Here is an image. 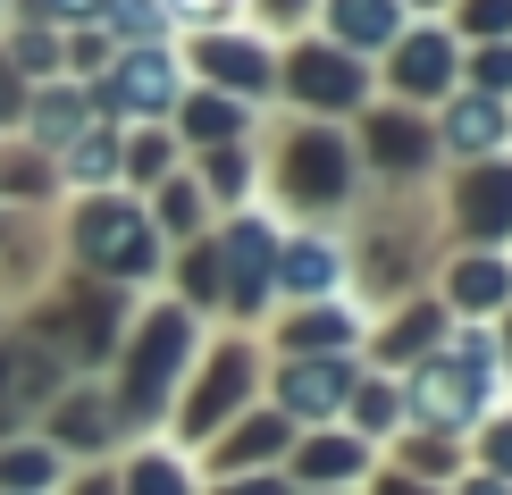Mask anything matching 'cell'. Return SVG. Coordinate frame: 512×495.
<instances>
[{
    "instance_id": "35",
    "label": "cell",
    "mask_w": 512,
    "mask_h": 495,
    "mask_svg": "<svg viewBox=\"0 0 512 495\" xmlns=\"http://www.w3.org/2000/svg\"><path fill=\"white\" fill-rule=\"evenodd\" d=\"M0 118H17V68L0 59Z\"/></svg>"
},
{
    "instance_id": "1",
    "label": "cell",
    "mask_w": 512,
    "mask_h": 495,
    "mask_svg": "<svg viewBox=\"0 0 512 495\" xmlns=\"http://www.w3.org/2000/svg\"><path fill=\"white\" fill-rule=\"evenodd\" d=\"M496 395V370H487V344H462V361H420L412 378V412L420 420H462Z\"/></svg>"
},
{
    "instance_id": "38",
    "label": "cell",
    "mask_w": 512,
    "mask_h": 495,
    "mask_svg": "<svg viewBox=\"0 0 512 495\" xmlns=\"http://www.w3.org/2000/svg\"><path fill=\"white\" fill-rule=\"evenodd\" d=\"M261 9H269V17H294V9H311V0H261Z\"/></svg>"
},
{
    "instance_id": "21",
    "label": "cell",
    "mask_w": 512,
    "mask_h": 495,
    "mask_svg": "<svg viewBox=\"0 0 512 495\" xmlns=\"http://www.w3.org/2000/svg\"><path fill=\"white\" fill-rule=\"evenodd\" d=\"M370 152L395 160V168H412L420 152H429V135H420V126H403V118H387V126H370Z\"/></svg>"
},
{
    "instance_id": "37",
    "label": "cell",
    "mask_w": 512,
    "mask_h": 495,
    "mask_svg": "<svg viewBox=\"0 0 512 495\" xmlns=\"http://www.w3.org/2000/svg\"><path fill=\"white\" fill-rule=\"evenodd\" d=\"M462 495H512L504 479H471V487H462Z\"/></svg>"
},
{
    "instance_id": "10",
    "label": "cell",
    "mask_w": 512,
    "mask_h": 495,
    "mask_svg": "<svg viewBox=\"0 0 512 495\" xmlns=\"http://www.w3.org/2000/svg\"><path fill=\"white\" fill-rule=\"evenodd\" d=\"M504 135H512V118H504L496 93H462L454 110H445V143H454V152H496Z\"/></svg>"
},
{
    "instance_id": "17",
    "label": "cell",
    "mask_w": 512,
    "mask_h": 495,
    "mask_svg": "<svg viewBox=\"0 0 512 495\" xmlns=\"http://www.w3.org/2000/svg\"><path fill=\"white\" fill-rule=\"evenodd\" d=\"M454 303L462 311H504L512 303V269L504 261H462L454 269Z\"/></svg>"
},
{
    "instance_id": "34",
    "label": "cell",
    "mask_w": 512,
    "mask_h": 495,
    "mask_svg": "<svg viewBox=\"0 0 512 495\" xmlns=\"http://www.w3.org/2000/svg\"><path fill=\"white\" fill-rule=\"evenodd\" d=\"M487 462H496V470H512V420L496 428V437H487Z\"/></svg>"
},
{
    "instance_id": "29",
    "label": "cell",
    "mask_w": 512,
    "mask_h": 495,
    "mask_svg": "<svg viewBox=\"0 0 512 495\" xmlns=\"http://www.w3.org/2000/svg\"><path fill=\"white\" fill-rule=\"evenodd\" d=\"M252 185V168L236 160V152H219V160H210V193H244Z\"/></svg>"
},
{
    "instance_id": "7",
    "label": "cell",
    "mask_w": 512,
    "mask_h": 495,
    "mask_svg": "<svg viewBox=\"0 0 512 495\" xmlns=\"http://www.w3.org/2000/svg\"><path fill=\"white\" fill-rule=\"evenodd\" d=\"M328 34L336 51H387V42L403 34V0H328Z\"/></svg>"
},
{
    "instance_id": "11",
    "label": "cell",
    "mask_w": 512,
    "mask_h": 495,
    "mask_svg": "<svg viewBox=\"0 0 512 495\" xmlns=\"http://www.w3.org/2000/svg\"><path fill=\"white\" fill-rule=\"evenodd\" d=\"M345 395H353L345 361H303V370H286V403L294 412H336Z\"/></svg>"
},
{
    "instance_id": "31",
    "label": "cell",
    "mask_w": 512,
    "mask_h": 495,
    "mask_svg": "<svg viewBox=\"0 0 512 495\" xmlns=\"http://www.w3.org/2000/svg\"><path fill=\"white\" fill-rule=\"evenodd\" d=\"M168 17H194V26H210V17H227V0H160Z\"/></svg>"
},
{
    "instance_id": "20",
    "label": "cell",
    "mask_w": 512,
    "mask_h": 495,
    "mask_svg": "<svg viewBox=\"0 0 512 495\" xmlns=\"http://www.w3.org/2000/svg\"><path fill=\"white\" fill-rule=\"evenodd\" d=\"M118 160H126V143H118V135H84V143H76V185H110V177H118Z\"/></svg>"
},
{
    "instance_id": "24",
    "label": "cell",
    "mask_w": 512,
    "mask_h": 495,
    "mask_svg": "<svg viewBox=\"0 0 512 495\" xmlns=\"http://www.w3.org/2000/svg\"><path fill=\"white\" fill-rule=\"evenodd\" d=\"M135 495H194V487H185V470L168 462V454H143L135 462Z\"/></svg>"
},
{
    "instance_id": "23",
    "label": "cell",
    "mask_w": 512,
    "mask_h": 495,
    "mask_svg": "<svg viewBox=\"0 0 512 495\" xmlns=\"http://www.w3.org/2000/svg\"><path fill=\"white\" fill-rule=\"evenodd\" d=\"M353 336V311H311V319H294V344H311V353H328V344H345Z\"/></svg>"
},
{
    "instance_id": "12",
    "label": "cell",
    "mask_w": 512,
    "mask_h": 495,
    "mask_svg": "<svg viewBox=\"0 0 512 495\" xmlns=\"http://www.w3.org/2000/svg\"><path fill=\"white\" fill-rule=\"evenodd\" d=\"M101 26H110L118 42H126V51H152V42L168 34V9H160V0H101Z\"/></svg>"
},
{
    "instance_id": "25",
    "label": "cell",
    "mask_w": 512,
    "mask_h": 495,
    "mask_svg": "<svg viewBox=\"0 0 512 495\" xmlns=\"http://www.w3.org/2000/svg\"><path fill=\"white\" fill-rule=\"evenodd\" d=\"M277 437H286V420H252V428H236V445H227V462H261V454H277Z\"/></svg>"
},
{
    "instance_id": "5",
    "label": "cell",
    "mask_w": 512,
    "mask_h": 495,
    "mask_svg": "<svg viewBox=\"0 0 512 495\" xmlns=\"http://www.w3.org/2000/svg\"><path fill=\"white\" fill-rule=\"evenodd\" d=\"M269 277H277V227L269 219L227 227V294H236V311H261Z\"/></svg>"
},
{
    "instance_id": "39",
    "label": "cell",
    "mask_w": 512,
    "mask_h": 495,
    "mask_svg": "<svg viewBox=\"0 0 512 495\" xmlns=\"http://www.w3.org/2000/svg\"><path fill=\"white\" fill-rule=\"evenodd\" d=\"M412 9H437V0H412Z\"/></svg>"
},
{
    "instance_id": "27",
    "label": "cell",
    "mask_w": 512,
    "mask_h": 495,
    "mask_svg": "<svg viewBox=\"0 0 512 495\" xmlns=\"http://www.w3.org/2000/svg\"><path fill=\"white\" fill-rule=\"evenodd\" d=\"M51 479V454H9L0 462V487H42Z\"/></svg>"
},
{
    "instance_id": "8",
    "label": "cell",
    "mask_w": 512,
    "mask_h": 495,
    "mask_svg": "<svg viewBox=\"0 0 512 495\" xmlns=\"http://www.w3.org/2000/svg\"><path fill=\"white\" fill-rule=\"evenodd\" d=\"M445 76H454V42H445L437 26L395 34V84H403V93H437Z\"/></svg>"
},
{
    "instance_id": "9",
    "label": "cell",
    "mask_w": 512,
    "mask_h": 495,
    "mask_svg": "<svg viewBox=\"0 0 512 495\" xmlns=\"http://www.w3.org/2000/svg\"><path fill=\"white\" fill-rule=\"evenodd\" d=\"M462 227H471L479 244L512 235V168H479V177L462 185Z\"/></svg>"
},
{
    "instance_id": "15",
    "label": "cell",
    "mask_w": 512,
    "mask_h": 495,
    "mask_svg": "<svg viewBox=\"0 0 512 495\" xmlns=\"http://www.w3.org/2000/svg\"><path fill=\"white\" fill-rule=\"evenodd\" d=\"M244 118H252V101H244V93H194V110H185V135H194V143H227V135H244Z\"/></svg>"
},
{
    "instance_id": "3",
    "label": "cell",
    "mask_w": 512,
    "mask_h": 495,
    "mask_svg": "<svg viewBox=\"0 0 512 495\" xmlns=\"http://www.w3.org/2000/svg\"><path fill=\"white\" fill-rule=\"evenodd\" d=\"M84 261H101V269H118V277H135L143 261H152V244H143V210H126V202H93L84 210Z\"/></svg>"
},
{
    "instance_id": "22",
    "label": "cell",
    "mask_w": 512,
    "mask_h": 495,
    "mask_svg": "<svg viewBox=\"0 0 512 495\" xmlns=\"http://www.w3.org/2000/svg\"><path fill=\"white\" fill-rule=\"evenodd\" d=\"M303 470H311V479H353V470H361V445H345V437H319L311 454H303Z\"/></svg>"
},
{
    "instance_id": "18",
    "label": "cell",
    "mask_w": 512,
    "mask_h": 495,
    "mask_svg": "<svg viewBox=\"0 0 512 495\" xmlns=\"http://www.w3.org/2000/svg\"><path fill=\"white\" fill-rule=\"evenodd\" d=\"M76 126H84V93H76V84H51V93H34V135H42V143H68Z\"/></svg>"
},
{
    "instance_id": "4",
    "label": "cell",
    "mask_w": 512,
    "mask_h": 495,
    "mask_svg": "<svg viewBox=\"0 0 512 495\" xmlns=\"http://www.w3.org/2000/svg\"><path fill=\"white\" fill-rule=\"evenodd\" d=\"M286 84L311 101V110H353V101H361V59H353V51H328V42H311V51L286 59Z\"/></svg>"
},
{
    "instance_id": "28",
    "label": "cell",
    "mask_w": 512,
    "mask_h": 495,
    "mask_svg": "<svg viewBox=\"0 0 512 495\" xmlns=\"http://www.w3.org/2000/svg\"><path fill=\"white\" fill-rule=\"evenodd\" d=\"M26 9L42 17V26H76V17H93L101 0H26Z\"/></svg>"
},
{
    "instance_id": "2",
    "label": "cell",
    "mask_w": 512,
    "mask_h": 495,
    "mask_svg": "<svg viewBox=\"0 0 512 495\" xmlns=\"http://www.w3.org/2000/svg\"><path fill=\"white\" fill-rule=\"evenodd\" d=\"M101 101H110L118 118H160V110H177V59L160 51H126L110 76H101Z\"/></svg>"
},
{
    "instance_id": "26",
    "label": "cell",
    "mask_w": 512,
    "mask_h": 495,
    "mask_svg": "<svg viewBox=\"0 0 512 495\" xmlns=\"http://www.w3.org/2000/svg\"><path fill=\"white\" fill-rule=\"evenodd\" d=\"M462 26H471L479 42H496V34L512 26V0H471V9H462Z\"/></svg>"
},
{
    "instance_id": "33",
    "label": "cell",
    "mask_w": 512,
    "mask_h": 495,
    "mask_svg": "<svg viewBox=\"0 0 512 495\" xmlns=\"http://www.w3.org/2000/svg\"><path fill=\"white\" fill-rule=\"evenodd\" d=\"M479 84L496 93V84H512V51H479Z\"/></svg>"
},
{
    "instance_id": "16",
    "label": "cell",
    "mask_w": 512,
    "mask_h": 495,
    "mask_svg": "<svg viewBox=\"0 0 512 495\" xmlns=\"http://www.w3.org/2000/svg\"><path fill=\"white\" fill-rule=\"evenodd\" d=\"M202 59H210V68H219L227 84H244V93H261V84L277 76L261 42H227V34H210V42H202Z\"/></svg>"
},
{
    "instance_id": "14",
    "label": "cell",
    "mask_w": 512,
    "mask_h": 495,
    "mask_svg": "<svg viewBox=\"0 0 512 495\" xmlns=\"http://www.w3.org/2000/svg\"><path fill=\"white\" fill-rule=\"evenodd\" d=\"M244 386H252V353H244V344H227V353L210 361V386H202V403H194V428H210L227 403L244 395Z\"/></svg>"
},
{
    "instance_id": "13",
    "label": "cell",
    "mask_w": 512,
    "mask_h": 495,
    "mask_svg": "<svg viewBox=\"0 0 512 495\" xmlns=\"http://www.w3.org/2000/svg\"><path fill=\"white\" fill-rule=\"evenodd\" d=\"M294 193H319V202H336V193H345V152H336L328 135H303L294 143Z\"/></svg>"
},
{
    "instance_id": "36",
    "label": "cell",
    "mask_w": 512,
    "mask_h": 495,
    "mask_svg": "<svg viewBox=\"0 0 512 495\" xmlns=\"http://www.w3.org/2000/svg\"><path fill=\"white\" fill-rule=\"evenodd\" d=\"M227 495H286V487H277V479H252V487H227Z\"/></svg>"
},
{
    "instance_id": "40",
    "label": "cell",
    "mask_w": 512,
    "mask_h": 495,
    "mask_svg": "<svg viewBox=\"0 0 512 495\" xmlns=\"http://www.w3.org/2000/svg\"><path fill=\"white\" fill-rule=\"evenodd\" d=\"M395 495H420V487H395Z\"/></svg>"
},
{
    "instance_id": "19",
    "label": "cell",
    "mask_w": 512,
    "mask_h": 495,
    "mask_svg": "<svg viewBox=\"0 0 512 495\" xmlns=\"http://www.w3.org/2000/svg\"><path fill=\"white\" fill-rule=\"evenodd\" d=\"M286 286L328 294V286H336V252H328V244H294V252H286Z\"/></svg>"
},
{
    "instance_id": "6",
    "label": "cell",
    "mask_w": 512,
    "mask_h": 495,
    "mask_svg": "<svg viewBox=\"0 0 512 495\" xmlns=\"http://www.w3.org/2000/svg\"><path fill=\"white\" fill-rule=\"evenodd\" d=\"M177 361H185V319L177 311H160V319H143V336H135V361H126V395L135 403H160L168 395V378H177Z\"/></svg>"
},
{
    "instance_id": "30",
    "label": "cell",
    "mask_w": 512,
    "mask_h": 495,
    "mask_svg": "<svg viewBox=\"0 0 512 495\" xmlns=\"http://www.w3.org/2000/svg\"><path fill=\"white\" fill-rule=\"evenodd\" d=\"M135 177H168V143H160V135L135 143Z\"/></svg>"
},
{
    "instance_id": "32",
    "label": "cell",
    "mask_w": 512,
    "mask_h": 495,
    "mask_svg": "<svg viewBox=\"0 0 512 495\" xmlns=\"http://www.w3.org/2000/svg\"><path fill=\"white\" fill-rule=\"evenodd\" d=\"M395 420V395H387V386H370V395H361V428H387Z\"/></svg>"
}]
</instances>
